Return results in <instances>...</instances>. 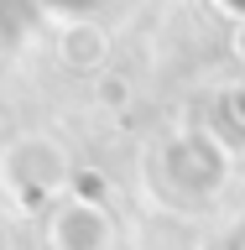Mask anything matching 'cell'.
Segmentation results:
<instances>
[{
	"instance_id": "cell-1",
	"label": "cell",
	"mask_w": 245,
	"mask_h": 250,
	"mask_svg": "<svg viewBox=\"0 0 245 250\" xmlns=\"http://www.w3.org/2000/svg\"><path fill=\"white\" fill-rule=\"evenodd\" d=\"M63 42H68V62H84V68H89V62L105 58V37H99L94 26H73Z\"/></svg>"
}]
</instances>
